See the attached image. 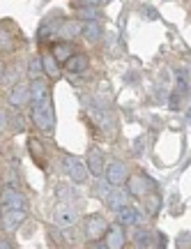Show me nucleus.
<instances>
[{
  "mask_svg": "<svg viewBox=\"0 0 191 249\" xmlns=\"http://www.w3.org/2000/svg\"><path fill=\"white\" fill-rule=\"evenodd\" d=\"M42 67H44V74L51 76V79H60V62L55 60L51 53L42 55Z\"/></svg>",
  "mask_w": 191,
  "mask_h": 249,
  "instance_id": "nucleus-19",
  "label": "nucleus"
},
{
  "mask_svg": "<svg viewBox=\"0 0 191 249\" xmlns=\"http://www.w3.org/2000/svg\"><path fill=\"white\" fill-rule=\"evenodd\" d=\"M60 23H62V21H58V18H55V21H46V23H44L42 28H39V39H49V37L53 35V30L58 33Z\"/></svg>",
  "mask_w": 191,
  "mask_h": 249,
  "instance_id": "nucleus-24",
  "label": "nucleus"
},
{
  "mask_svg": "<svg viewBox=\"0 0 191 249\" xmlns=\"http://www.w3.org/2000/svg\"><path fill=\"white\" fill-rule=\"evenodd\" d=\"M74 51H76V49L71 46V42H55V44H53V49H51V55L60 62V65H65L71 55H76Z\"/></svg>",
  "mask_w": 191,
  "mask_h": 249,
  "instance_id": "nucleus-11",
  "label": "nucleus"
},
{
  "mask_svg": "<svg viewBox=\"0 0 191 249\" xmlns=\"http://www.w3.org/2000/svg\"><path fill=\"white\" fill-rule=\"evenodd\" d=\"M23 219H26L23 210H9V208H5V213H2V226H5V231H14Z\"/></svg>",
  "mask_w": 191,
  "mask_h": 249,
  "instance_id": "nucleus-13",
  "label": "nucleus"
},
{
  "mask_svg": "<svg viewBox=\"0 0 191 249\" xmlns=\"http://www.w3.org/2000/svg\"><path fill=\"white\" fill-rule=\"evenodd\" d=\"M106 180H108V185L111 187H120L124 185L129 176H127V166L122 164V161H111L108 166H106Z\"/></svg>",
  "mask_w": 191,
  "mask_h": 249,
  "instance_id": "nucleus-5",
  "label": "nucleus"
},
{
  "mask_svg": "<svg viewBox=\"0 0 191 249\" xmlns=\"http://www.w3.org/2000/svg\"><path fill=\"white\" fill-rule=\"evenodd\" d=\"M44 74V67H42V58H35V60H30V76L33 79H42Z\"/></svg>",
  "mask_w": 191,
  "mask_h": 249,
  "instance_id": "nucleus-26",
  "label": "nucleus"
},
{
  "mask_svg": "<svg viewBox=\"0 0 191 249\" xmlns=\"http://www.w3.org/2000/svg\"><path fill=\"white\" fill-rule=\"evenodd\" d=\"M139 219H140V213L136 208H131V205H124V208L118 210V222H120V226H136Z\"/></svg>",
  "mask_w": 191,
  "mask_h": 249,
  "instance_id": "nucleus-14",
  "label": "nucleus"
},
{
  "mask_svg": "<svg viewBox=\"0 0 191 249\" xmlns=\"http://www.w3.org/2000/svg\"><path fill=\"white\" fill-rule=\"evenodd\" d=\"M78 18H86V21H99V7H81L78 9Z\"/></svg>",
  "mask_w": 191,
  "mask_h": 249,
  "instance_id": "nucleus-25",
  "label": "nucleus"
},
{
  "mask_svg": "<svg viewBox=\"0 0 191 249\" xmlns=\"http://www.w3.org/2000/svg\"><path fill=\"white\" fill-rule=\"evenodd\" d=\"M83 33V26L78 23V21H65L62 18L60 28H58V35L62 37V42H69V39H74L76 35H81Z\"/></svg>",
  "mask_w": 191,
  "mask_h": 249,
  "instance_id": "nucleus-12",
  "label": "nucleus"
},
{
  "mask_svg": "<svg viewBox=\"0 0 191 249\" xmlns=\"http://www.w3.org/2000/svg\"><path fill=\"white\" fill-rule=\"evenodd\" d=\"M76 217H78V213L71 208V205H60V208H55V224L62 226V229L74 226V224H76Z\"/></svg>",
  "mask_w": 191,
  "mask_h": 249,
  "instance_id": "nucleus-9",
  "label": "nucleus"
},
{
  "mask_svg": "<svg viewBox=\"0 0 191 249\" xmlns=\"http://www.w3.org/2000/svg\"><path fill=\"white\" fill-rule=\"evenodd\" d=\"M108 233V224L102 214H90L86 219V235L90 240H99V238H106Z\"/></svg>",
  "mask_w": 191,
  "mask_h": 249,
  "instance_id": "nucleus-3",
  "label": "nucleus"
},
{
  "mask_svg": "<svg viewBox=\"0 0 191 249\" xmlns=\"http://www.w3.org/2000/svg\"><path fill=\"white\" fill-rule=\"evenodd\" d=\"M145 210L148 214H156L161 210V196L159 194H148L145 196Z\"/></svg>",
  "mask_w": 191,
  "mask_h": 249,
  "instance_id": "nucleus-23",
  "label": "nucleus"
},
{
  "mask_svg": "<svg viewBox=\"0 0 191 249\" xmlns=\"http://www.w3.org/2000/svg\"><path fill=\"white\" fill-rule=\"evenodd\" d=\"M87 171L92 173V176H102L106 171V166H104V155L99 150H90V155H87Z\"/></svg>",
  "mask_w": 191,
  "mask_h": 249,
  "instance_id": "nucleus-15",
  "label": "nucleus"
},
{
  "mask_svg": "<svg viewBox=\"0 0 191 249\" xmlns=\"http://www.w3.org/2000/svg\"><path fill=\"white\" fill-rule=\"evenodd\" d=\"M106 247L108 249H122L124 247V231L120 226H113L106 233Z\"/></svg>",
  "mask_w": 191,
  "mask_h": 249,
  "instance_id": "nucleus-18",
  "label": "nucleus"
},
{
  "mask_svg": "<svg viewBox=\"0 0 191 249\" xmlns=\"http://www.w3.org/2000/svg\"><path fill=\"white\" fill-rule=\"evenodd\" d=\"M46 99H49V86H46L42 79L33 81V83H30V102H33L35 107H39Z\"/></svg>",
  "mask_w": 191,
  "mask_h": 249,
  "instance_id": "nucleus-10",
  "label": "nucleus"
},
{
  "mask_svg": "<svg viewBox=\"0 0 191 249\" xmlns=\"http://www.w3.org/2000/svg\"><path fill=\"white\" fill-rule=\"evenodd\" d=\"M83 35H86V39H90V42H97V39L102 37L99 21H87L86 26H83Z\"/></svg>",
  "mask_w": 191,
  "mask_h": 249,
  "instance_id": "nucleus-21",
  "label": "nucleus"
},
{
  "mask_svg": "<svg viewBox=\"0 0 191 249\" xmlns=\"http://www.w3.org/2000/svg\"><path fill=\"white\" fill-rule=\"evenodd\" d=\"M0 76H2V62H0Z\"/></svg>",
  "mask_w": 191,
  "mask_h": 249,
  "instance_id": "nucleus-31",
  "label": "nucleus"
},
{
  "mask_svg": "<svg viewBox=\"0 0 191 249\" xmlns=\"http://www.w3.org/2000/svg\"><path fill=\"white\" fill-rule=\"evenodd\" d=\"M106 205L111 208V210H120V208H124L127 205V192H122L120 187L118 189H113V192H108V196H106Z\"/></svg>",
  "mask_w": 191,
  "mask_h": 249,
  "instance_id": "nucleus-17",
  "label": "nucleus"
},
{
  "mask_svg": "<svg viewBox=\"0 0 191 249\" xmlns=\"http://www.w3.org/2000/svg\"><path fill=\"white\" fill-rule=\"evenodd\" d=\"M2 124H5V116L0 113V129H2Z\"/></svg>",
  "mask_w": 191,
  "mask_h": 249,
  "instance_id": "nucleus-30",
  "label": "nucleus"
},
{
  "mask_svg": "<svg viewBox=\"0 0 191 249\" xmlns=\"http://www.w3.org/2000/svg\"><path fill=\"white\" fill-rule=\"evenodd\" d=\"M104 0H83V7H99Z\"/></svg>",
  "mask_w": 191,
  "mask_h": 249,
  "instance_id": "nucleus-27",
  "label": "nucleus"
},
{
  "mask_svg": "<svg viewBox=\"0 0 191 249\" xmlns=\"http://www.w3.org/2000/svg\"><path fill=\"white\" fill-rule=\"evenodd\" d=\"M62 166H65V171H67V176H69L76 185H83L87 180V164L86 161H81L78 157H71V155H65L62 157Z\"/></svg>",
  "mask_w": 191,
  "mask_h": 249,
  "instance_id": "nucleus-2",
  "label": "nucleus"
},
{
  "mask_svg": "<svg viewBox=\"0 0 191 249\" xmlns=\"http://www.w3.org/2000/svg\"><path fill=\"white\" fill-rule=\"evenodd\" d=\"M0 249H14V245L9 240H0Z\"/></svg>",
  "mask_w": 191,
  "mask_h": 249,
  "instance_id": "nucleus-29",
  "label": "nucleus"
},
{
  "mask_svg": "<svg viewBox=\"0 0 191 249\" xmlns=\"http://www.w3.org/2000/svg\"><path fill=\"white\" fill-rule=\"evenodd\" d=\"M9 107H26L28 102H30V86H26V83H17L14 88H12V92H9Z\"/></svg>",
  "mask_w": 191,
  "mask_h": 249,
  "instance_id": "nucleus-8",
  "label": "nucleus"
},
{
  "mask_svg": "<svg viewBox=\"0 0 191 249\" xmlns=\"http://www.w3.org/2000/svg\"><path fill=\"white\" fill-rule=\"evenodd\" d=\"M28 150H30V155H33V160L42 166V164H44V148H42V143L37 141V139H30V141H28Z\"/></svg>",
  "mask_w": 191,
  "mask_h": 249,
  "instance_id": "nucleus-22",
  "label": "nucleus"
},
{
  "mask_svg": "<svg viewBox=\"0 0 191 249\" xmlns=\"http://www.w3.org/2000/svg\"><path fill=\"white\" fill-rule=\"evenodd\" d=\"M87 249H108V247H106L104 242H99V240H92V242H90V247H87Z\"/></svg>",
  "mask_w": 191,
  "mask_h": 249,
  "instance_id": "nucleus-28",
  "label": "nucleus"
},
{
  "mask_svg": "<svg viewBox=\"0 0 191 249\" xmlns=\"http://www.w3.org/2000/svg\"><path fill=\"white\" fill-rule=\"evenodd\" d=\"M0 201H2V205L9 208V210H23V208L28 205L26 196L21 194L18 189H14V187H2V192H0Z\"/></svg>",
  "mask_w": 191,
  "mask_h": 249,
  "instance_id": "nucleus-4",
  "label": "nucleus"
},
{
  "mask_svg": "<svg viewBox=\"0 0 191 249\" xmlns=\"http://www.w3.org/2000/svg\"><path fill=\"white\" fill-rule=\"evenodd\" d=\"M127 185H129V194H134V196H148L150 192H152L155 182H152L148 176H134V178L127 180Z\"/></svg>",
  "mask_w": 191,
  "mask_h": 249,
  "instance_id": "nucleus-7",
  "label": "nucleus"
},
{
  "mask_svg": "<svg viewBox=\"0 0 191 249\" xmlns=\"http://www.w3.org/2000/svg\"><path fill=\"white\" fill-rule=\"evenodd\" d=\"M33 123L42 129V132H53L55 127V118H53V108H51V99H46L39 107H33Z\"/></svg>",
  "mask_w": 191,
  "mask_h": 249,
  "instance_id": "nucleus-1",
  "label": "nucleus"
},
{
  "mask_svg": "<svg viewBox=\"0 0 191 249\" xmlns=\"http://www.w3.org/2000/svg\"><path fill=\"white\" fill-rule=\"evenodd\" d=\"M18 39H17V33L9 30V23L2 21L0 23V53H12L17 49Z\"/></svg>",
  "mask_w": 191,
  "mask_h": 249,
  "instance_id": "nucleus-6",
  "label": "nucleus"
},
{
  "mask_svg": "<svg viewBox=\"0 0 191 249\" xmlns=\"http://www.w3.org/2000/svg\"><path fill=\"white\" fill-rule=\"evenodd\" d=\"M134 242L139 245V249H150L152 247V242H155V235H152L150 231H145V229H139L136 235H134Z\"/></svg>",
  "mask_w": 191,
  "mask_h": 249,
  "instance_id": "nucleus-20",
  "label": "nucleus"
},
{
  "mask_svg": "<svg viewBox=\"0 0 191 249\" xmlns=\"http://www.w3.org/2000/svg\"><path fill=\"white\" fill-rule=\"evenodd\" d=\"M86 70H87V58L81 53L71 55L69 60L65 62V71L67 74H86Z\"/></svg>",
  "mask_w": 191,
  "mask_h": 249,
  "instance_id": "nucleus-16",
  "label": "nucleus"
}]
</instances>
